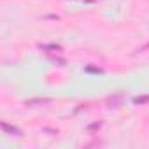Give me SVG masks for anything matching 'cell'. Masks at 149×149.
<instances>
[{
	"label": "cell",
	"mask_w": 149,
	"mask_h": 149,
	"mask_svg": "<svg viewBox=\"0 0 149 149\" xmlns=\"http://www.w3.org/2000/svg\"><path fill=\"white\" fill-rule=\"evenodd\" d=\"M44 105V104H49V98H33V100H28L26 102V105L28 107H32V105Z\"/></svg>",
	"instance_id": "obj_1"
},
{
	"label": "cell",
	"mask_w": 149,
	"mask_h": 149,
	"mask_svg": "<svg viewBox=\"0 0 149 149\" xmlns=\"http://www.w3.org/2000/svg\"><path fill=\"white\" fill-rule=\"evenodd\" d=\"M133 102L135 104H146V102H149V97H137V98H133Z\"/></svg>",
	"instance_id": "obj_3"
},
{
	"label": "cell",
	"mask_w": 149,
	"mask_h": 149,
	"mask_svg": "<svg viewBox=\"0 0 149 149\" xmlns=\"http://www.w3.org/2000/svg\"><path fill=\"white\" fill-rule=\"evenodd\" d=\"M2 130H4V132H9V133H13V135H21V132H19L18 128H14V126H9L7 123H2Z\"/></svg>",
	"instance_id": "obj_2"
}]
</instances>
